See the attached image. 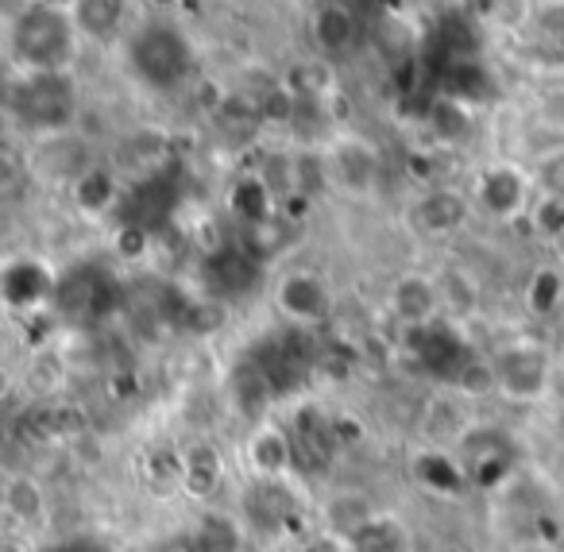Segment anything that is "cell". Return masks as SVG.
Masks as SVG:
<instances>
[{"mask_svg":"<svg viewBox=\"0 0 564 552\" xmlns=\"http://www.w3.org/2000/svg\"><path fill=\"white\" fill-rule=\"evenodd\" d=\"M291 464H294V441L279 425H263L248 441V467L256 479L263 483L282 479V475L291 472Z\"/></svg>","mask_w":564,"mask_h":552,"instance_id":"cell-9","label":"cell"},{"mask_svg":"<svg viewBox=\"0 0 564 552\" xmlns=\"http://www.w3.org/2000/svg\"><path fill=\"white\" fill-rule=\"evenodd\" d=\"M182 483H186L194 495H205L220 483V456L205 444H194V448L182 456Z\"/></svg>","mask_w":564,"mask_h":552,"instance_id":"cell-16","label":"cell"},{"mask_svg":"<svg viewBox=\"0 0 564 552\" xmlns=\"http://www.w3.org/2000/svg\"><path fill=\"white\" fill-rule=\"evenodd\" d=\"M468 220V202L456 190H433L417 202V225L430 236H448Z\"/></svg>","mask_w":564,"mask_h":552,"instance_id":"cell-13","label":"cell"},{"mask_svg":"<svg viewBox=\"0 0 564 552\" xmlns=\"http://www.w3.org/2000/svg\"><path fill=\"white\" fill-rule=\"evenodd\" d=\"M151 4H159V9H174L178 0H151Z\"/></svg>","mask_w":564,"mask_h":552,"instance_id":"cell-21","label":"cell"},{"mask_svg":"<svg viewBox=\"0 0 564 552\" xmlns=\"http://www.w3.org/2000/svg\"><path fill=\"white\" fill-rule=\"evenodd\" d=\"M525 194H530L525 174L514 171V166H491V171L484 174V182H479V202H484V209L495 213V217H514L525 205Z\"/></svg>","mask_w":564,"mask_h":552,"instance_id":"cell-11","label":"cell"},{"mask_svg":"<svg viewBox=\"0 0 564 552\" xmlns=\"http://www.w3.org/2000/svg\"><path fill=\"white\" fill-rule=\"evenodd\" d=\"M448 552H464V549H448Z\"/></svg>","mask_w":564,"mask_h":552,"instance_id":"cell-22","label":"cell"},{"mask_svg":"<svg viewBox=\"0 0 564 552\" xmlns=\"http://www.w3.org/2000/svg\"><path fill=\"white\" fill-rule=\"evenodd\" d=\"M9 105L17 120L32 132H63L78 117V89L70 74H24L12 86Z\"/></svg>","mask_w":564,"mask_h":552,"instance_id":"cell-2","label":"cell"},{"mask_svg":"<svg viewBox=\"0 0 564 552\" xmlns=\"http://www.w3.org/2000/svg\"><path fill=\"white\" fill-rule=\"evenodd\" d=\"M4 506H9L12 518L40 521L43 510H47V498H43V487L32 475H12V479L4 483Z\"/></svg>","mask_w":564,"mask_h":552,"instance_id":"cell-15","label":"cell"},{"mask_svg":"<svg viewBox=\"0 0 564 552\" xmlns=\"http://www.w3.org/2000/svg\"><path fill=\"white\" fill-rule=\"evenodd\" d=\"M78 24L94 35H112L124 20V0H78Z\"/></svg>","mask_w":564,"mask_h":552,"instance_id":"cell-17","label":"cell"},{"mask_svg":"<svg viewBox=\"0 0 564 552\" xmlns=\"http://www.w3.org/2000/svg\"><path fill=\"white\" fill-rule=\"evenodd\" d=\"M533 28H538L541 47L564 55V4H549V9H541L538 20H533Z\"/></svg>","mask_w":564,"mask_h":552,"instance_id":"cell-19","label":"cell"},{"mask_svg":"<svg viewBox=\"0 0 564 552\" xmlns=\"http://www.w3.org/2000/svg\"><path fill=\"white\" fill-rule=\"evenodd\" d=\"M9 43L28 74H66L78 55V24L63 9H24L12 20Z\"/></svg>","mask_w":564,"mask_h":552,"instance_id":"cell-1","label":"cell"},{"mask_svg":"<svg viewBox=\"0 0 564 552\" xmlns=\"http://www.w3.org/2000/svg\"><path fill=\"white\" fill-rule=\"evenodd\" d=\"M441 282L425 279V274H402L391 290V310L402 325L410 328H430L441 313Z\"/></svg>","mask_w":564,"mask_h":552,"instance_id":"cell-6","label":"cell"},{"mask_svg":"<svg viewBox=\"0 0 564 552\" xmlns=\"http://www.w3.org/2000/svg\"><path fill=\"white\" fill-rule=\"evenodd\" d=\"M487 9H491L495 24L518 28V24H525V12H530V4H525V0H487Z\"/></svg>","mask_w":564,"mask_h":552,"instance_id":"cell-20","label":"cell"},{"mask_svg":"<svg viewBox=\"0 0 564 552\" xmlns=\"http://www.w3.org/2000/svg\"><path fill=\"white\" fill-rule=\"evenodd\" d=\"M495 371H499V390L518 394V398H533L549 387V359L541 356L538 348L502 351Z\"/></svg>","mask_w":564,"mask_h":552,"instance_id":"cell-8","label":"cell"},{"mask_svg":"<svg viewBox=\"0 0 564 552\" xmlns=\"http://www.w3.org/2000/svg\"><path fill=\"white\" fill-rule=\"evenodd\" d=\"M325 171H329V178L340 182L345 190H352V194H364V190L376 182V155H371L368 143L345 140V143H337V151L329 155Z\"/></svg>","mask_w":564,"mask_h":552,"instance_id":"cell-12","label":"cell"},{"mask_svg":"<svg viewBox=\"0 0 564 552\" xmlns=\"http://www.w3.org/2000/svg\"><path fill=\"white\" fill-rule=\"evenodd\" d=\"M274 305L282 310V317L294 325H317L329 313V290L317 274L310 271H291L282 274L279 290H274Z\"/></svg>","mask_w":564,"mask_h":552,"instance_id":"cell-4","label":"cell"},{"mask_svg":"<svg viewBox=\"0 0 564 552\" xmlns=\"http://www.w3.org/2000/svg\"><path fill=\"white\" fill-rule=\"evenodd\" d=\"M58 305L74 317H97L112 302V282L101 267H82V271L58 279Z\"/></svg>","mask_w":564,"mask_h":552,"instance_id":"cell-7","label":"cell"},{"mask_svg":"<svg viewBox=\"0 0 564 552\" xmlns=\"http://www.w3.org/2000/svg\"><path fill=\"white\" fill-rule=\"evenodd\" d=\"M74 194H78V202L94 213V209H105V205L117 202V182H112L105 171H86L78 178V190H74Z\"/></svg>","mask_w":564,"mask_h":552,"instance_id":"cell-18","label":"cell"},{"mask_svg":"<svg viewBox=\"0 0 564 552\" xmlns=\"http://www.w3.org/2000/svg\"><path fill=\"white\" fill-rule=\"evenodd\" d=\"M128 63L140 74L148 86L155 89H174L189 78L194 66V47L189 40L171 24H148L132 35L128 43Z\"/></svg>","mask_w":564,"mask_h":552,"instance_id":"cell-3","label":"cell"},{"mask_svg":"<svg viewBox=\"0 0 564 552\" xmlns=\"http://www.w3.org/2000/svg\"><path fill=\"white\" fill-rule=\"evenodd\" d=\"M47 294H58V279L35 259H20L4 271V297L12 310H35Z\"/></svg>","mask_w":564,"mask_h":552,"instance_id":"cell-10","label":"cell"},{"mask_svg":"<svg viewBox=\"0 0 564 552\" xmlns=\"http://www.w3.org/2000/svg\"><path fill=\"white\" fill-rule=\"evenodd\" d=\"M360 12L348 0H317L310 17V32L322 55H348L360 40Z\"/></svg>","mask_w":564,"mask_h":552,"instance_id":"cell-5","label":"cell"},{"mask_svg":"<svg viewBox=\"0 0 564 552\" xmlns=\"http://www.w3.org/2000/svg\"><path fill=\"white\" fill-rule=\"evenodd\" d=\"M256 259L248 256V251H217V256L205 263V279H209V286L217 290V294L232 297V294H243V290H251V282H256Z\"/></svg>","mask_w":564,"mask_h":552,"instance_id":"cell-14","label":"cell"}]
</instances>
